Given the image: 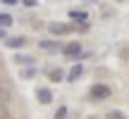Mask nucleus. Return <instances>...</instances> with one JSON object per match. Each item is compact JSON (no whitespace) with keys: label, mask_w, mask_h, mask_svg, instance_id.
<instances>
[{"label":"nucleus","mask_w":129,"mask_h":119,"mask_svg":"<svg viewBox=\"0 0 129 119\" xmlns=\"http://www.w3.org/2000/svg\"><path fill=\"white\" fill-rule=\"evenodd\" d=\"M69 19H72V22H86V19H88V14L86 12H84V10H69Z\"/></svg>","instance_id":"nucleus-10"},{"label":"nucleus","mask_w":129,"mask_h":119,"mask_svg":"<svg viewBox=\"0 0 129 119\" xmlns=\"http://www.w3.org/2000/svg\"><path fill=\"white\" fill-rule=\"evenodd\" d=\"M81 74H84V64H81V62L77 60V62L72 64V69L67 72V79H64V81H67V83H74V81H77L79 76H81Z\"/></svg>","instance_id":"nucleus-8"},{"label":"nucleus","mask_w":129,"mask_h":119,"mask_svg":"<svg viewBox=\"0 0 129 119\" xmlns=\"http://www.w3.org/2000/svg\"><path fill=\"white\" fill-rule=\"evenodd\" d=\"M110 98H112V88L103 81H96L88 88V100L91 102H103V100H110Z\"/></svg>","instance_id":"nucleus-1"},{"label":"nucleus","mask_w":129,"mask_h":119,"mask_svg":"<svg viewBox=\"0 0 129 119\" xmlns=\"http://www.w3.org/2000/svg\"><path fill=\"white\" fill-rule=\"evenodd\" d=\"M38 48L43 52H60L62 50V43L53 41V38H46V41H38Z\"/></svg>","instance_id":"nucleus-6"},{"label":"nucleus","mask_w":129,"mask_h":119,"mask_svg":"<svg viewBox=\"0 0 129 119\" xmlns=\"http://www.w3.org/2000/svg\"><path fill=\"white\" fill-rule=\"evenodd\" d=\"M48 31H50L53 36H69V33L74 31V22H69V24L53 22V24H48Z\"/></svg>","instance_id":"nucleus-3"},{"label":"nucleus","mask_w":129,"mask_h":119,"mask_svg":"<svg viewBox=\"0 0 129 119\" xmlns=\"http://www.w3.org/2000/svg\"><path fill=\"white\" fill-rule=\"evenodd\" d=\"M105 119H127V114L122 110H110V112H105Z\"/></svg>","instance_id":"nucleus-14"},{"label":"nucleus","mask_w":129,"mask_h":119,"mask_svg":"<svg viewBox=\"0 0 129 119\" xmlns=\"http://www.w3.org/2000/svg\"><path fill=\"white\" fill-rule=\"evenodd\" d=\"M14 62H17V67H31V64H36V57L17 52V55H14Z\"/></svg>","instance_id":"nucleus-9"},{"label":"nucleus","mask_w":129,"mask_h":119,"mask_svg":"<svg viewBox=\"0 0 129 119\" xmlns=\"http://www.w3.org/2000/svg\"><path fill=\"white\" fill-rule=\"evenodd\" d=\"M26 43H29L26 36H7V38H5V45H7L10 50H22Z\"/></svg>","instance_id":"nucleus-5"},{"label":"nucleus","mask_w":129,"mask_h":119,"mask_svg":"<svg viewBox=\"0 0 129 119\" xmlns=\"http://www.w3.org/2000/svg\"><path fill=\"white\" fill-rule=\"evenodd\" d=\"M19 3H22L24 7H36V5H38V0H19Z\"/></svg>","instance_id":"nucleus-18"},{"label":"nucleus","mask_w":129,"mask_h":119,"mask_svg":"<svg viewBox=\"0 0 129 119\" xmlns=\"http://www.w3.org/2000/svg\"><path fill=\"white\" fill-rule=\"evenodd\" d=\"M10 98H12V91H10V86H5V83L0 81V100H7V102H10Z\"/></svg>","instance_id":"nucleus-12"},{"label":"nucleus","mask_w":129,"mask_h":119,"mask_svg":"<svg viewBox=\"0 0 129 119\" xmlns=\"http://www.w3.org/2000/svg\"><path fill=\"white\" fill-rule=\"evenodd\" d=\"M86 119H105V117H98V114H88Z\"/></svg>","instance_id":"nucleus-21"},{"label":"nucleus","mask_w":129,"mask_h":119,"mask_svg":"<svg viewBox=\"0 0 129 119\" xmlns=\"http://www.w3.org/2000/svg\"><path fill=\"white\" fill-rule=\"evenodd\" d=\"M46 74H48V81H53V83H60V81L67 79V72H64L62 67H50Z\"/></svg>","instance_id":"nucleus-7"},{"label":"nucleus","mask_w":129,"mask_h":119,"mask_svg":"<svg viewBox=\"0 0 129 119\" xmlns=\"http://www.w3.org/2000/svg\"><path fill=\"white\" fill-rule=\"evenodd\" d=\"M120 57L124 60V62H129V45H124V48L120 50Z\"/></svg>","instance_id":"nucleus-17"},{"label":"nucleus","mask_w":129,"mask_h":119,"mask_svg":"<svg viewBox=\"0 0 129 119\" xmlns=\"http://www.w3.org/2000/svg\"><path fill=\"white\" fill-rule=\"evenodd\" d=\"M12 22H14V17H12L10 12H0V26H3V29L12 26Z\"/></svg>","instance_id":"nucleus-11"},{"label":"nucleus","mask_w":129,"mask_h":119,"mask_svg":"<svg viewBox=\"0 0 129 119\" xmlns=\"http://www.w3.org/2000/svg\"><path fill=\"white\" fill-rule=\"evenodd\" d=\"M67 114H69L67 105H60V107L55 110V114H53V119H67Z\"/></svg>","instance_id":"nucleus-13"},{"label":"nucleus","mask_w":129,"mask_h":119,"mask_svg":"<svg viewBox=\"0 0 129 119\" xmlns=\"http://www.w3.org/2000/svg\"><path fill=\"white\" fill-rule=\"evenodd\" d=\"M5 38H7V33H5V29L0 26V41H5Z\"/></svg>","instance_id":"nucleus-20"},{"label":"nucleus","mask_w":129,"mask_h":119,"mask_svg":"<svg viewBox=\"0 0 129 119\" xmlns=\"http://www.w3.org/2000/svg\"><path fill=\"white\" fill-rule=\"evenodd\" d=\"M7 117H10V102L0 100V119H7Z\"/></svg>","instance_id":"nucleus-15"},{"label":"nucleus","mask_w":129,"mask_h":119,"mask_svg":"<svg viewBox=\"0 0 129 119\" xmlns=\"http://www.w3.org/2000/svg\"><path fill=\"white\" fill-rule=\"evenodd\" d=\"M22 76H24V79H34V76H36V67H34V64H31V67H26V69L22 72Z\"/></svg>","instance_id":"nucleus-16"},{"label":"nucleus","mask_w":129,"mask_h":119,"mask_svg":"<svg viewBox=\"0 0 129 119\" xmlns=\"http://www.w3.org/2000/svg\"><path fill=\"white\" fill-rule=\"evenodd\" d=\"M3 5H19V0H0Z\"/></svg>","instance_id":"nucleus-19"},{"label":"nucleus","mask_w":129,"mask_h":119,"mask_svg":"<svg viewBox=\"0 0 129 119\" xmlns=\"http://www.w3.org/2000/svg\"><path fill=\"white\" fill-rule=\"evenodd\" d=\"M60 55L62 57H67V60H81V55H84V45L79 41H72V43H64L62 45V50H60Z\"/></svg>","instance_id":"nucleus-2"},{"label":"nucleus","mask_w":129,"mask_h":119,"mask_svg":"<svg viewBox=\"0 0 129 119\" xmlns=\"http://www.w3.org/2000/svg\"><path fill=\"white\" fill-rule=\"evenodd\" d=\"M117 3H127V0H117Z\"/></svg>","instance_id":"nucleus-22"},{"label":"nucleus","mask_w":129,"mask_h":119,"mask_svg":"<svg viewBox=\"0 0 129 119\" xmlns=\"http://www.w3.org/2000/svg\"><path fill=\"white\" fill-rule=\"evenodd\" d=\"M36 98L41 105H50L53 100H55V95H53V91L48 86H36Z\"/></svg>","instance_id":"nucleus-4"}]
</instances>
